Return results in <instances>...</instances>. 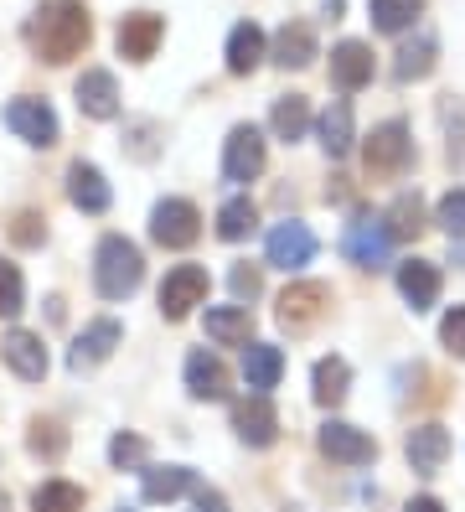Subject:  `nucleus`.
Returning a JSON list of instances; mask_svg holds the SVG:
<instances>
[{
    "label": "nucleus",
    "mask_w": 465,
    "mask_h": 512,
    "mask_svg": "<svg viewBox=\"0 0 465 512\" xmlns=\"http://www.w3.org/2000/svg\"><path fill=\"white\" fill-rule=\"evenodd\" d=\"M434 223H440L450 238H465V192H445V197H440V213H434Z\"/></svg>",
    "instance_id": "e433bc0d"
},
{
    "label": "nucleus",
    "mask_w": 465,
    "mask_h": 512,
    "mask_svg": "<svg viewBox=\"0 0 465 512\" xmlns=\"http://www.w3.org/2000/svg\"><path fill=\"white\" fill-rule=\"evenodd\" d=\"M403 512H445V507H440V502H434V497H414V502H409V507H403Z\"/></svg>",
    "instance_id": "37998d69"
},
{
    "label": "nucleus",
    "mask_w": 465,
    "mask_h": 512,
    "mask_svg": "<svg viewBox=\"0 0 465 512\" xmlns=\"http://www.w3.org/2000/svg\"><path fill=\"white\" fill-rule=\"evenodd\" d=\"M233 430H238L243 445H254V450L274 445V440H279V414H274L269 394H248V399H238V404H233Z\"/></svg>",
    "instance_id": "ddd939ff"
},
{
    "label": "nucleus",
    "mask_w": 465,
    "mask_h": 512,
    "mask_svg": "<svg viewBox=\"0 0 465 512\" xmlns=\"http://www.w3.org/2000/svg\"><path fill=\"white\" fill-rule=\"evenodd\" d=\"M62 445H68V435H62L57 425H31V450H37V456H47V461H57L62 456Z\"/></svg>",
    "instance_id": "58836bf2"
},
{
    "label": "nucleus",
    "mask_w": 465,
    "mask_h": 512,
    "mask_svg": "<svg viewBox=\"0 0 465 512\" xmlns=\"http://www.w3.org/2000/svg\"><path fill=\"white\" fill-rule=\"evenodd\" d=\"M197 476L186 466H145L140 471V497L145 502H176L181 492H192Z\"/></svg>",
    "instance_id": "a878e982"
},
{
    "label": "nucleus",
    "mask_w": 465,
    "mask_h": 512,
    "mask_svg": "<svg viewBox=\"0 0 465 512\" xmlns=\"http://www.w3.org/2000/svg\"><path fill=\"white\" fill-rule=\"evenodd\" d=\"M362 161H367V176H383V182L403 176V171L414 166L409 125H403V119H388V125H378V130L367 135V145H362Z\"/></svg>",
    "instance_id": "7ed1b4c3"
},
{
    "label": "nucleus",
    "mask_w": 465,
    "mask_h": 512,
    "mask_svg": "<svg viewBox=\"0 0 465 512\" xmlns=\"http://www.w3.org/2000/svg\"><path fill=\"white\" fill-rule=\"evenodd\" d=\"M150 238L161 249H192L197 238H202V213L186 197H166V202H155V213H150Z\"/></svg>",
    "instance_id": "20e7f679"
},
{
    "label": "nucleus",
    "mask_w": 465,
    "mask_h": 512,
    "mask_svg": "<svg viewBox=\"0 0 465 512\" xmlns=\"http://www.w3.org/2000/svg\"><path fill=\"white\" fill-rule=\"evenodd\" d=\"M264 254H269V264L274 269H305L310 259H316V233H310L305 223H279V228H269V238H264Z\"/></svg>",
    "instance_id": "9b49d317"
},
{
    "label": "nucleus",
    "mask_w": 465,
    "mask_h": 512,
    "mask_svg": "<svg viewBox=\"0 0 465 512\" xmlns=\"http://www.w3.org/2000/svg\"><path fill=\"white\" fill-rule=\"evenodd\" d=\"M440 342L450 357H465V306H455L445 321H440Z\"/></svg>",
    "instance_id": "ea45409f"
},
{
    "label": "nucleus",
    "mask_w": 465,
    "mask_h": 512,
    "mask_svg": "<svg viewBox=\"0 0 465 512\" xmlns=\"http://www.w3.org/2000/svg\"><path fill=\"white\" fill-rule=\"evenodd\" d=\"M285 378V352H279L274 342H254L243 347V383L254 388V394H269V388Z\"/></svg>",
    "instance_id": "b1692460"
},
{
    "label": "nucleus",
    "mask_w": 465,
    "mask_h": 512,
    "mask_svg": "<svg viewBox=\"0 0 465 512\" xmlns=\"http://www.w3.org/2000/svg\"><path fill=\"white\" fill-rule=\"evenodd\" d=\"M269 57L279 68H310L316 63V32H310L305 21H285L269 42Z\"/></svg>",
    "instance_id": "aec40b11"
},
{
    "label": "nucleus",
    "mask_w": 465,
    "mask_h": 512,
    "mask_svg": "<svg viewBox=\"0 0 465 512\" xmlns=\"http://www.w3.org/2000/svg\"><path fill=\"white\" fill-rule=\"evenodd\" d=\"M259 223V207L248 197H228L223 213H217V238H228V244H238V238H248Z\"/></svg>",
    "instance_id": "473e14b6"
},
{
    "label": "nucleus",
    "mask_w": 465,
    "mask_h": 512,
    "mask_svg": "<svg viewBox=\"0 0 465 512\" xmlns=\"http://www.w3.org/2000/svg\"><path fill=\"white\" fill-rule=\"evenodd\" d=\"M264 171V135L254 125H233L223 140V176L228 182H254Z\"/></svg>",
    "instance_id": "6e6552de"
},
{
    "label": "nucleus",
    "mask_w": 465,
    "mask_h": 512,
    "mask_svg": "<svg viewBox=\"0 0 465 512\" xmlns=\"http://www.w3.org/2000/svg\"><path fill=\"white\" fill-rule=\"evenodd\" d=\"M6 507H11V502H6V492H0V512H6Z\"/></svg>",
    "instance_id": "a18cd8bd"
},
{
    "label": "nucleus",
    "mask_w": 465,
    "mask_h": 512,
    "mask_svg": "<svg viewBox=\"0 0 465 512\" xmlns=\"http://www.w3.org/2000/svg\"><path fill=\"white\" fill-rule=\"evenodd\" d=\"M140 280H145V259L130 238L124 233L99 238V249H93V290L104 300H130L140 290Z\"/></svg>",
    "instance_id": "f03ea898"
},
{
    "label": "nucleus",
    "mask_w": 465,
    "mask_h": 512,
    "mask_svg": "<svg viewBox=\"0 0 465 512\" xmlns=\"http://www.w3.org/2000/svg\"><path fill=\"white\" fill-rule=\"evenodd\" d=\"M331 83L341 94H357V88L372 83V47L367 42H341L331 47Z\"/></svg>",
    "instance_id": "a211bd4d"
},
{
    "label": "nucleus",
    "mask_w": 465,
    "mask_h": 512,
    "mask_svg": "<svg viewBox=\"0 0 465 512\" xmlns=\"http://www.w3.org/2000/svg\"><path fill=\"white\" fill-rule=\"evenodd\" d=\"M228 285H233V295H238V300H254V295H259V269H248V264H233Z\"/></svg>",
    "instance_id": "a19ab883"
},
{
    "label": "nucleus",
    "mask_w": 465,
    "mask_h": 512,
    "mask_svg": "<svg viewBox=\"0 0 465 512\" xmlns=\"http://www.w3.org/2000/svg\"><path fill=\"white\" fill-rule=\"evenodd\" d=\"M383 228H388V238H419V233H424V202H419V192H403V197L388 207Z\"/></svg>",
    "instance_id": "2f4dec72"
},
{
    "label": "nucleus",
    "mask_w": 465,
    "mask_h": 512,
    "mask_svg": "<svg viewBox=\"0 0 465 512\" xmlns=\"http://www.w3.org/2000/svg\"><path fill=\"white\" fill-rule=\"evenodd\" d=\"M88 37H93V21H88L83 0H47L26 26V42L42 63H73L88 47Z\"/></svg>",
    "instance_id": "f257e3e1"
},
{
    "label": "nucleus",
    "mask_w": 465,
    "mask_h": 512,
    "mask_svg": "<svg viewBox=\"0 0 465 512\" xmlns=\"http://www.w3.org/2000/svg\"><path fill=\"white\" fill-rule=\"evenodd\" d=\"M192 507H197V512H228L223 492H212V487H202V481H197V487H192Z\"/></svg>",
    "instance_id": "79ce46f5"
},
{
    "label": "nucleus",
    "mask_w": 465,
    "mask_h": 512,
    "mask_svg": "<svg viewBox=\"0 0 465 512\" xmlns=\"http://www.w3.org/2000/svg\"><path fill=\"white\" fill-rule=\"evenodd\" d=\"M269 57V37L259 32L254 21H238L233 32H228V73H238V78H248L259 63Z\"/></svg>",
    "instance_id": "5701e85b"
},
{
    "label": "nucleus",
    "mask_w": 465,
    "mask_h": 512,
    "mask_svg": "<svg viewBox=\"0 0 465 512\" xmlns=\"http://www.w3.org/2000/svg\"><path fill=\"white\" fill-rule=\"evenodd\" d=\"M31 512H83V487H73V481H42L31 492Z\"/></svg>",
    "instance_id": "72a5a7b5"
},
{
    "label": "nucleus",
    "mask_w": 465,
    "mask_h": 512,
    "mask_svg": "<svg viewBox=\"0 0 465 512\" xmlns=\"http://www.w3.org/2000/svg\"><path fill=\"white\" fill-rule=\"evenodd\" d=\"M321 456H331L341 466H367V461H378V440L357 425H347V419H326L321 425Z\"/></svg>",
    "instance_id": "0eeeda50"
},
{
    "label": "nucleus",
    "mask_w": 465,
    "mask_h": 512,
    "mask_svg": "<svg viewBox=\"0 0 465 512\" xmlns=\"http://www.w3.org/2000/svg\"><path fill=\"white\" fill-rule=\"evenodd\" d=\"M145 456H150L145 440H140V435H130V430H119V435L109 440V461H114L119 471H145Z\"/></svg>",
    "instance_id": "c9c22d12"
},
{
    "label": "nucleus",
    "mask_w": 465,
    "mask_h": 512,
    "mask_svg": "<svg viewBox=\"0 0 465 512\" xmlns=\"http://www.w3.org/2000/svg\"><path fill=\"white\" fill-rule=\"evenodd\" d=\"M161 37H166V21H161V16H150V11L124 16V21H119V32H114L119 57H130V63H150L155 47H161Z\"/></svg>",
    "instance_id": "4468645a"
},
{
    "label": "nucleus",
    "mask_w": 465,
    "mask_h": 512,
    "mask_svg": "<svg viewBox=\"0 0 465 512\" xmlns=\"http://www.w3.org/2000/svg\"><path fill=\"white\" fill-rule=\"evenodd\" d=\"M6 125H11L26 145H37V150L57 145V114H52L47 99H31V94L11 99V104H6Z\"/></svg>",
    "instance_id": "423d86ee"
},
{
    "label": "nucleus",
    "mask_w": 465,
    "mask_h": 512,
    "mask_svg": "<svg viewBox=\"0 0 465 512\" xmlns=\"http://www.w3.org/2000/svg\"><path fill=\"white\" fill-rule=\"evenodd\" d=\"M26 311V285H21V269L11 259H0V316H21Z\"/></svg>",
    "instance_id": "f704fd0d"
},
{
    "label": "nucleus",
    "mask_w": 465,
    "mask_h": 512,
    "mask_svg": "<svg viewBox=\"0 0 465 512\" xmlns=\"http://www.w3.org/2000/svg\"><path fill=\"white\" fill-rule=\"evenodd\" d=\"M186 388H192V399H202V404L228 399V368H223V357L197 347L192 357H186Z\"/></svg>",
    "instance_id": "dca6fc26"
},
{
    "label": "nucleus",
    "mask_w": 465,
    "mask_h": 512,
    "mask_svg": "<svg viewBox=\"0 0 465 512\" xmlns=\"http://www.w3.org/2000/svg\"><path fill=\"white\" fill-rule=\"evenodd\" d=\"M207 300V269L202 264H176L161 280V316L166 321H186Z\"/></svg>",
    "instance_id": "39448f33"
},
{
    "label": "nucleus",
    "mask_w": 465,
    "mask_h": 512,
    "mask_svg": "<svg viewBox=\"0 0 465 512\" xmlns=\"http://www.w3.org/2000/svg\"><path fill=\"white\" fill-rule=\"evenodd\" d=\"M398 290H403V300H409L414 311H429L434 300H440V269L424 264V259L398 264Z\"/></svg>",
    "instance_id": "393cba45"
},
{
    "label": "nucleus",
    "mask_w": 465,
    "mask_h": 512,
    "mask_svg": "<svg viewBox=\"0 0 465 512\" xmlns=\"http://www.w3.org/2000/svg\"><path fill=\"white\" fill-rule=\"evenodd\" d=\"M269 130L279 135V140H300L305 130H310V104L300 99V94H285V99H274V109H269Z\"/></svg>",
    "instance_id": "c756f323"
},
{
    "label": "nucleus",
    "mask_w": 465,
    "mask_h": 512,
    "mask_svg": "<svg viewBox=\"0 0 465 512\" xmlns=\"http://www.w3.org/2000/svg\"><path fill=\"white\" fill-rule=\"evenodd\" d=\"M326 306H331V285L300 280V285H290L285 295H279V321H285L290 331H305V326H316L326 316Z\"/></svg>",
    "instance_id": "f8f14e48"
},
{
    "label": "nucleus",
    "mask_w": 465,
    "mask_h": 512,
    "mask_svg": "<svg viewBox=\"0 0 465 512\" xmlns=\"http://www.w3.org/2000/svg\"><path fill=\"white\" fill-rule=\"evenodd\" d=\"M316 135H321V150L331 161H341L352 150V140H357V125H352V104L347 99H331L326 109H321V119H316Z\"/></svg>",
    "instance_id": "4be33fe9"
},
{
    "label": "nucleus",
    "mask_w": 465,
    "mask_h": 512,
    "mask_svg": "<svg viewBox=\"0 0 465 512\" xmlns=\"http://www.w3.org/2000/svg\"><path fill=\"white\" fill-rule=\"evenodd\" d=\"M321 6H326V16H336V11H341V0H321Z\"/></svg>",
    "instance_id": "c03bdc74"
},
{
    "label": "nucleus",
    "mask_w": 465,
    "mask_h": 512,
    "mask_svg": "<svg viewBox=\"0 0 465 512\" xmlns=\"http://www.w3.org/2000/svg\"><path fill=\"white\" fill-rule=\"evenodd\" d=\"M0 357L11 363V373L16 378H26V383H42L47 378V347H42V337L37 331H6V342H0Z\"/></svg>",
    "instance_id": "2eb2a0df"
},
{
    "label": "nucleus",
    "mask_w": 465,
    "mask_h": 512,
    "mask_svg": "<svg viewBox=\"0 0 465 512\" xmlns=\"http://www.w3.org/2000/svg\"><path fill=\"white\" fill-rule=\"evenodd\" d=\"M347 383H352L347 357H321L316 373H310V394H316L321 409H336L341 399H347Z\"/></svg>",
    "instance_id": "bb28decb"
},
{
    "label": "nucleus",
    "mask_w": 465,
    "mask_h": 512,
    "mask_svg": "<svg viewBox=\"0 0 465 512\" xmlns=\"http://www.w3.org/2000/svg\"><path fill=\"white\" fill-rule=\"evenodd\" d=\"M403 450H409V466L419 476H434V471L445 466V456H450V430L445 425H414Z\"/></svg>",
    "instance_id": "412c9836"
},
{
    "label": "nucleus",
    "mask_w": 465,
    "mask_h": 512,
    "mask_svg": "<svg viewBox=\"0 0 465 512\" xmlns=\"http://www.w3.org/2000/svg\"><path fill=\"white\" fill-rule=\"evenodd\" d=\"M68 197H73L78 213H109V202H114L104 171L88 166V161H73V166H68Z\"/></svg>",
    "instance_id": "6ab92c4d"
},
{
    "label": "nucleus",
    "mask_w": 465,
    "mask_h": 512,
    "mask_svg": "<svg viewBox=\"0 0 465 512\" xmlns=\"http://www.w3.org/2000/svg\"><path fill=\"white\" fill-rule=\"evenodd\" d=\"M434 57H440V42L434 37H414V42H403L398 47V63H393V78L398 83H419L434 73Z\"/></svg>",
    "instance_id": "c85d7f7f"
},
{
    "label": "nucleus",
    "mask_w": 465,
    "mask_h": 512,
    "mask_svg": "<svg viewBox=\"0 0 465 512\" xmlns=\"http://www.w3.org/2000/svg\"><path fill=\"white\" fill-rule=\"evenodd\" d=\"M73 99H78V109H83L88 119H114V114H119V83H114V73H104V68H88V73L73 83Z\"/></svg>",
    "instance_id": "f3484780"
},
{
    "label": "nucleus",
    "mask_w": 465,
    "mask_h": 512,
    "mask_svg": "<svg viewBox=\"0 0 465 512\" xmlns=\"http://www.w3.org/2000/svg\"><path fill=\"white\" fill-rule=\"evenodd\" d=\"M248 331H254V316H248V306H212L207 311V337L217 347H243Z\"/></svg>",
    "instance_id": "cd10ccee"
},
{
    "label": "nucleus",
    "mask_w": 465,
    "mask_h": 512,
    "mask_svg": "<svg viewBox=\"0 0 465 512\" xmlns=\"http://www.w3.org/2000/svg\"><path fill=\"white\" fill-rule=\"evenodd\" d=\"M11 238L21 249H37L42 238H47V218H37V213H16L11 218Z\"/></svg>",
    "instance_id": "4c0bfd02"
},
{
    "label": "nucleus",
    "mask_w": 465,
    "mask_h": 512,
    "mask_svg": "<svg viewBox=\"0 0 465 512\" xmlns=\"http://www.w3.org/2000/svg\"><path fill=\"white\" fill-rule=\"evenodd\" d=\"M119 342H124V326H119L114 316H99L93 326H83V331H78V342H73V352H68V368H73V373H83V368L109 363Z\"/></svg>",
    "instance_id": "9d476101"
},
{
    "label": "nucleus",
    "mask_w": 465,
    "mask_h": 512,
    "mask_svg": "<svg viewBox=\"0 0 465 512\" xmlns=\"http://www.w3.org/2000/svg\"><path fill=\"white\" fill-rule=\"evenodd\" d=\"M419 11H424V0H372V6H367L372 26H378V32H388V37L409 32V26L419 21Z\"/></svg>",
    "instance_id": "7c9ffc66"
},
{
    "label": "nucleus",
    "mask_w": 465,
    "mask_h": 512,
    "mask_svg": "<svg viewBox=\"0 0 465 512\" xmlns=\"http://www.w3.org/2000/svg\"><path fill=\"white\" fill-rule=\"evenodd\" d=\"M341 254H347L357 269H383L388 254H393V238H388L383 223L357 218V223H347V233H341Z\"/></svg>",
    "instance_id": "1a4fd4ad"
}]
</instances>
